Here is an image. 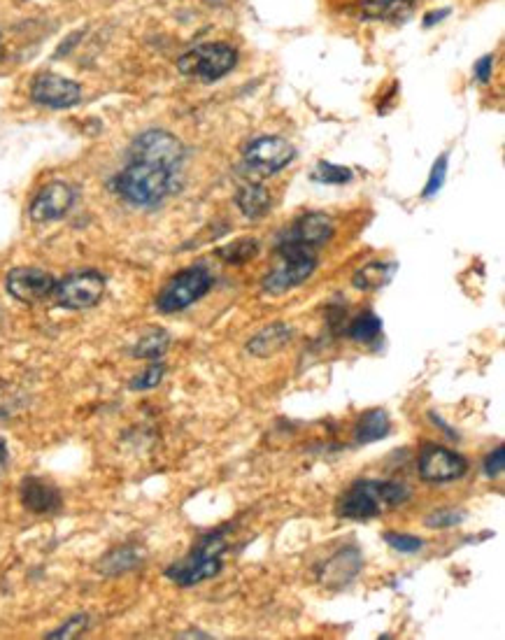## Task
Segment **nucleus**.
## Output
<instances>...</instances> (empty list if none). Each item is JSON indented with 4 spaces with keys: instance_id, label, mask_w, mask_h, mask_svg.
<instances>
[{
    "instance_id": "a211bd4d",
    "label": "nucleus",
    "mask_w": 505,
    "mask_h": 640,
    "mask_svg": "<svg viewBox=\"0 0 505 640\" xmlns=\"http://www.w3.org/2000/svg\"><path fill=\"white\" fill-rule=\"evenodd\" d=\"M238 210L243 212L247 219H261L266 217L270 208H273V198L261 184H245V187L238 189L236 194Z\"/></svg>"
},
{
    "instance_id": "4468645a",
    "label": "nucleus",
    "mask_w": 505,
    "mask_h": 640,
    "mask_svg": "<svg viewBox=\"0 0 505 640\" xmlns=\"http://www.w3.org/2000/svg\"><path fill=\"white\" fill-rule=\"evenodd\" d=\"M333 231H336V224H333L329 215H324V212H308V215L296 219L287 240L308 247V250H315V247L329 243Z\"/></svg>"
},
{
    "instance_id": "f257e3e1",
    "label": "nucleus",
    "mask_w": 505,
    "mask_h": 640,
    "mask_svg": "<svg viewBox=\"0 0 505 640\" xmlns=\"http://www.w3.org/2000/svg\"><path fill=\"white\" fill-rule=\"evenodd\" d=\"M410 499V489L403 482L357 480L338 503V515L354 522H366L396 510Z\"/></svg>"
},
{
    "instance_id": "39448f33",
    "label": "nucleus",
    "mask_w": 505,
    "mask_h": 640,
    "mask_svg": "<svg viewBox=\"0 0 505 640\" xmlns=\"http://www.w3.org/2000/svg\"><path fill=\"white\" fill-rule=\"evenodd\" d=\"M238 63V52L226 42H205L189 49L187 54L180 56L177 70L184 77L198 82H215L222 80L226 73H231Z\"/></svg>"
},
{
    "instance_id": "f704fd0d",
    "label": "nucleus",
    "mask_w": 505,
    "mask_h": 640,
    "mask_svg": "<svg viewBox=\"0 0 505 640\" xmlns=\"http://www.w3.org/2000/svg\"><path fill=\"white\" fill-rule=\"evenodd\" d=\"M445 14H450V10H440L438 14H436V12H433V14H426V21H424V24H426V26H433V24H436V21H440V17H445Z\"/></svg>"
},
{
    "instance_id": "c85d7f7f",
    "label": "nucleus",
    "mask_w": 505,
    "mask_h": 640,
    "mask_svg": "<svg viewBox=\"0 0 505 640\" xmlns=\"http://www.w3.org/2000/svg\"><path fill=\"white\" fill-rule=\"evenodd\" d=\"M445 177H447V154H443L436 163H433L431 175H429V182H426V189L422 191V196H424V198L436 196L438 191L443 189Z\"/></svg>"
},
{
    "instance_id": "6ab92c4d",
    "label": "nucleus",
    "mask_w": 505,
    "mask_h": 640,
    "mask_svg": "<svg viewBox=\"0 0 505 640\" xmlns=\"http://www.w3.org/2000/svg\"><path fill=\"white\" fill-rule=\"evenodd\" d=\"M396 273V263H387V261H371L366 263L364 268L357 270L352 277V284L359 291H375L384 287L391 280V275Z\"/></svg>"
},
{
    "instance_id": "1a4fd4ad",
    "label": "nucleus",
    "mask_w": 505,
    "mask_h": 640,
    "mask_svg": "<svg viewBox=\"0 0 505 640\" xmlns=\"http://www.w3.org/2000/svg\"><path fill=\"white\" fill-rule=\"evenodd\" d=\"M294 156L296 149L289 140L277 138V135H263L245 149V166L256 175L268 177L287 168L294 161Z\"/></svg>"
},
{
    "instance_id": "20e7f679",
    "label": "nucleus",
    "mask_w": 505,
    "mask_h": 640,
    "mask_svg": "<svg viewBox=\"0 0 505 640\" xmlns=\"http://www.w3.org/2000/svg\"><path fill=\"white\" fill-rule=\"evenodd\" d=\"M277 252H280L282 259L266 275V280H263V291L273 296H280L284 291L301 287L317 268L315 250L291 243V240H284V243L277 247Z\"/></svg>"
},
{
    "instance_id": "423d86ee",
    "label": "nucleus",
    "mask_w": 505,
    "mask_h": 640,
    "mask_svg": "<svg viewBox=\"0 0 505 640\" xmlns=\"http://www.w3.org/2000/svg\"><path fill=\"white\" fill-rule=\"evenodd\" d=\"M210 289H212V277L208 270L203 266L184 268L166 284V287H163L159 298H156V308H159V312H166V315H170V312L187 310L189 305L201 301Z\"/></svg>"
},
{
    "instance_id": "7c9ffc66",
    "label": "nucleus",
    "mask_w": 505,
    "mask_h": 640,
    "mask_svg": "<svg viewBox=\"0 0 505 640\" xmlns=\"http://www.w3.org/2000/svg\"><path fill=\"white\" fill-rule=\"evenodd\" d=\"M87 627H89V617L87 615H75V617H70V620L63 624L61 629H56V631H52V634H47V638L49 640L75 638V636H80Z\"/></svg>"
},
{
    "instance_id": "9d476101",
    "label": "nucleus",
    "mask_w": 505,
    "mask_h": 640,
    "mask_svg": "<svg viewBox=\"0 0 505 640\" xmlns=\"http://www.w3.org/2000/svg\"><path fill=\"white\" fill-rule=\"evenodd\" d=\"M419 478L431 485H443V482H452L464 478L468 471V461L461 454L447 450L440 445H426L419 452L417 461Z\"/></svg>"
},
{
    "instance_id": "aec40b11",
    "label": "nucleus",
    "mask_w": 505,
    "mask_h": 640,
    "mask_svg": "<svg viewBox=\"0 0 505 640\" xmlns=\"http://www.w3.org/2000/svg\"><path fill=\"white\" fill-rule=\"evenodd\" d=\"M389 417L384 410H371L366 412L364 417L359 419L357 424V443L368 445V443H378V440L389 436Z\"/></svg>"
},
{
    "instance_id": "cd10ccee",
    "label": "nucleus",
    "mask_w": 505,
    "mask_h": 640,
    "mask_svg": "<svg viewBox=\"0 0 505 640\" xmlns=\"http://www.w3.org/2000/svg\"><path fill=\"white\" fill-rule=\"evenodd\" d=\"M464 512L461 510H436L426 517V526L429 529H450V526H459L464 522Z\"/></svg>"
},
{
    "instance_id": "dca6fc26",
    "label": "nucleus",
    "mask_w": 505,
    "mask_h": 640,
    "mask_svg": "<svg viewBox=\"0 0 505 640\" xmlns=\"http://www.w3.org/2000/svg\"><path fill=\"white\" fill-rule=\"evenodd\" d=\"M21 503L35 512V515H47L61 508L59 489L40 478H26L21 482Z\"/></svg>"
},
{
    "instance_id": "2eb2a0df",
    "label": "nucleus",
    "mask_w": 505,
    "mask_h": 640,
    "mask_svg": "<svg viewBox=\"0 0 505 640\" xmlns=\"http://www.w3.org/2000/svg\"><path fill=\"white\" fill-rule=\"evenodd\" d=\"M361 566H364V559H361L357 547H345V550L336 552L326 561L322 571H319V578L329 587H343L354 580V575L361 571Z\"/></svg>"
},
{
    "instance_id": "412c9836",
    "label": "nucleus",
    "mask_w": 505,
    "mask_h": 640,
    "mask_svg": "<svg viewBox=\"0 0 505 640\" xmlns=\"http://www.w3.org/2000/svg\"><path fill=\"white\" fill-rule=\"evenodd\" d=\"M412 12V0H364L361 14L368 19H401Z\"/></svg>"
},
{
    "instance_id": "2f4dec72",
    "label": "nucleus",
    "mask_w": 505,
    "mask_h": 640,
    "mask_svg": "<svg viewBox=\"0 0 505 640\" xmlns=\"http://www.w3.org/2000/svg\"><path fill=\"white\" fill-rule=\"evenodd\" d=\"M503 466H505V447H496V450L489 452L485 459V475L492 480L499 478L503 473Z\"/></svg>"
},
{
    "instance_id": "bb28decb",
    "label": "nucleus",
    "mask_w": 505,
    "mask_h": 640,
    "mask_svg": "<svg viewBox=\"0 0 505 640\" xmlns=\"http://www.w3.org/2000/svg\"><path fill=\"white\" fill-rule=\"evenodd\" d=\"M384 540H387L389 547H394V550L403 552V554H415L424 547V540L417 538V536H410V533L387 531L384 533Z\"/></svg>"
},
{
    "instance_id": "7ed1b4c3",
    "label": "nucleus",
    "mask_w": 505,
    "mask_h": 640,
    "mask_svg": "<svg viewBox=\"0 0 505 640\" xmlns=\"http://www.w3.org/2000/svg\"><path fill=\"white\" fill-rule=\"evenodd\" d=\"M226 531L229 529H219L203 536L187 557L166 568V578L180 587H194L219 575L224 566V552L229 550Z\"/></svg>"
},
{
    "instance_id": "4be33fe9",
    "label": "nucleus",
    "mask_w": 505,
    "mask_h": 640,
    "mask_svg": "<svg viewBox=\"0 0 505 640\" xmlns=\"http://www.w3.org/2000/svg\"><path fill=\"white\" fill-rule=\"evenodd\" d=\"M256 254H259V243H256L254 238L236 240V243L219 247L217 250L219 259H222L224 263H231V266H243V263L252 261Z\"/></svg>"
},
{
    "instance_id": "5701e85b",
    "label": "nucleus",
    "mask_w": 505,
    "mask_h": 640,
    "mask_svg": "<svg viewBox=\"0 0 505 640\" xmlns=\"http://www.w3.org/2000/svg\"><path fill=\"white\" fill-rule=\"evenodd\" d=\"M170 345V336L166 331H152L147 336H142L138 340V345L133 347V357L138 359H161L166 354Z\"/></svg>"
},
{
    "instance_id": "f8f14e48",
    "label": "nucleus",
    "mask_w": 505,
    "mask_h": 640,
    "mask_svg": "<svg viewBox=\"0 0 505 640\" xmlns=\"http://www.w3.org/2000/svg\"><path fill=\"white\" fill-rule=\"evenodd\" d=\"M31 98L42 108L66 110L82 101V87L54 73H42L31 84Z\"/></svg>"
},
{
    "instance_id": "72a5a7b5",
    "label": "nucleus",
    "mask_w": 505,
    "mask_h": 640,
    "mask_svg": "<svg viewBox=\"0 0 505 640\" xmlns=\"http://www.w3.org/2000/svg\"><path fill=\"white\" fill-rule=\"evenodd\" d=\"M7 459H10V454H7V445H5V440H0V475L5 473Z\"/></svg>"
},
{
    "instance_id": "a878e982",
    "label": "nucleus",
    "mask_w": 505,
    "mask_h": 640,
    "mask_svg": "<svg viewBox=\"0 0 505 640\" xmlns=\"http://www.w3.org/2000/svg\"><path fill=\"white\" fill-rule=\"evenodd\" d=\"M312 180L322 184H347L352 180V170L345 166H336V163H317V168L312 170Z\"/></svg>"
},
{
    "instance_id": "473e14b6",
    "label": "nucleus",
    "mask_w": 505,
    "mask_h": 640,
    "mask_svg": "<svg viewBox=\"0 0 505 640\" xmlns=\"http://www.w3.org/2000/svg\"><path fill=\"white\" fill-rule=\"evenodd\" d=\"M492 70H494V59L492 56H482V59L475 63V77H478V82H489V77H492Z\"/></svg>"
},
{
    "instance_id": "c756f323",
    "label": "nucleus",
    "mask_w": 505,
    "mask_h": 640,
    "mask_svg": "<svg viewBox=\"0 0 505 640\" xmlns=\"http://www.w3.org/2000/svg\"><path fill=\"white\" fill-rule=\"evenodd\" d=\"M163 375H166V366H163V364L149 366L145 373H140L138 378L131 380V389H135V391H145V389L159 387V382L163 380Z\"/></svg>"
},
{
    "instance_id": "f03ea898",
    "label": "nucleus",
    "mask_w": 505,
    "mask_h": 640,
    "mask_svg": "<svg viewBox=\"0 0 505 640\" xmlns=\"http://www.w3.org/2000/svg\"><path fill=\"white\" fill-rule=\"evenodd\" d=\"M175 184V170H168L156 163L131 161L115 177V191L126 203L140 208H154L163 203Z\"/></svg>"
},
{
    "instance_id": "b1692460",
    "label": "nucleus",
    "mask_w": 505,
    "mask_h": 640,
    "mask_svg": "<svg viewBox=\"0 0 505 640\" xmlns=\"http://www.w3.org/2000/svg\"><path fill=\"white\" fill-rule=\"evenodd\" d=\"M138 564H140V554L135 547H119V550L110 552L108 557H103L101 566L98 568H101L105 575H119L128 571V568H135Z\"/></svg>"
},
{
    "instance_id": "393cba45",
    "label": "nucleus",
    "mask_w": 505,
    "mask_h": 640,
    "mask_svg": "<svg viewBox=\"0 0 505 640\" xmlns=\"http://www.w3.org/2000/svg\"><path fill=\"white\" fill-rule=\"evenodd\" d=\"M382 333V322L378 315H373V312H364V315H359L354 322L350 324V338L354 340V343H373V340H378Z\"/></svg>"
},
{
    "instance_id": "ddd939ff",
    "label": "nucleus",
    "mask_w": 505,
    "mask_h": 640,
    "mask_svg": "<svg viewBox=\"0 0 505 640\" xmlns=\"http://www.w3.org/2000/svg\"><path fill=\"white\" fill-rule=\"evenodd\" d=\"M75 203V189L66 182H52L35 196L31 203V219L35 224L56 222V219L66 217L68 210Z\"/></svg>"
},
{
    "instance_id": "0eeeda50",
    "label": "nucleus",
    "mask_w": 505,
    "mask_h": 640,
    "mask_svg": "<svg viewBox=\"0 0 505 640\" xmlns=\"http://www.w3.org/2000/svg\"><path fill=\"white\" fill-rule=\"evenodd\" d=\"M131 161L156 163V166H163L177 173V168L184 161V145L173 133L152 128V131H145L133 140Z\"/></svg>"
},
{
    "instance_id": "9b49d317",
    "label": "nucleus",
    "mask_w": 505,
    "mask_h": 640,
    "mask_svg": "<svg viewBox=\"0 0 505 640\" xmlns=\"http://www.w3.org/2000/svg\"><path fill=\"white\" fill-rule=\"evenodd\" d=\"M56 280L40 268H14L7 273L5 289L19 303H40L54 294Z\"/></svg>"
},
{
    "instance_id": "6e6552de",
    "label": "nucleus",
    "mask_w": 505,
    "mask_h": 640,
    "mask_svg": "<svg viewBox=\"0 0 505 640\" xmlns=\"http://www.w3.org/2000/svg\"><path fill=\"white\" fill-rule=\"evenodd\" d=\"M105 294V277L96 270H80L63 277L61 282H56L54 296L56 303L66 310H87L101 301Z\"/></svg>"
},
{
    "instance_id": "f3484780",
    "label": "nucleus",
    "mask_w": 505,
    "mask_h": 640,
    "mask_svg": "<svg viewBox=\"0 0 505 640\" xmlns=\"http://www.w3.org/2000/svg\"><path fill=\"white\" fill-rule=\"evenodd\" d=\"M291 338H294V329H291L289 324H282V322L270 324L266 329L256 333L250 343H247V352L259 359L273 357V354L284 350V347L291 343Z\"/></svg>"
}]
</instances>
